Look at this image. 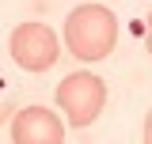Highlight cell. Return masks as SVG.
<instances>
[{"label":"cell","mask_w":152,"mask_h":144,"mask_svg":"<svg viewBox=\"0 0 152 144\" xmlns=\"http://www.w3.org/2000/svg\"><path fill=\"white\" fill-rule=\"evenodd\" d=\"M57 106L65 110V118H69V125L76 129H88L103 114L107 106V84L95 76V72H72V76H65L53 91Z\"/></svg>","instance_id":"cell-2"},{"label":"cell","mask_w":152,"mask_h":144,"mask_svg":"<svg viewBox=\"0 0 152 144\" xmlns=\"http://www.w3.org/2000/svg\"><path fill=\"white\" fill-rule=\"evenodd\" d=\"M8 53L15 61L23 72H46L57 65V57H61V42L57 34L46 27V23H19L12 38H8Z\"/></svg>","instance_id":"cell-3"},{"label":"cell","mask_w":152,"mask_h":144,"mask_svg":"<svg viewBox=\"0 0 152 144\" xmlns=\"http://www.w3.org/2000/svg\"><path fill=\"white\" fill-rule=\"evenodd\" d=\"M118 42V19L103 4H76L65 19V46L76 61H103Z\"/></svg>","instance_id":"cell-1"},{"label":"cell","mask_w":152,"mask_h":144,"mask_svg":"<svg viewBox=\"0 0 152 144\" xmlns=\"http://www.w3.org/2000/svg\"><path fill=\"white\" fill-rule=\"evenodd\" d=\"M145 144H152V106H148V114H145Z\"/></svg>","instance_id":"cell-5"},{"label":"cell","mask_w":152,"mask_h":144,"mask_svg":"<svg viewBox=\"0 0 152 144\" xmlns=\"http://www.w3.org/2000/svg\"><path fill=\"white\" fill-rule=\"evenodd\" d=\"M12 144H65V121L50 106H23L12 118Z\"/></svg>","instance_id":"cell-4"},{"label":"cell","mask_w":152,"mask_h":144,"mask_svg":"<svg viewBox=\"0 0 152 144\" xmlns=\"http://www.w3.org/2000/svg\"><path fill=\"white\" fill-rule=\"evenodd\" d=\"M145 46H148V53H152V12H148V23H145Z\"/></svg>","instance_id":"cell-6"}]
</instances>
